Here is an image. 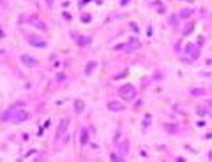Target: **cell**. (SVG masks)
Returning <instances> with one entry per match:
<instances>
[{
	"label": "cell",
	"mask_w": 212,
	"mask_h": 162,
	"mask_svg": "<svg viewBox=\"0 0 212 162\" xmlns=\"http://www.w3.org/2000/svg\"><path fill=\"white\" fill-rule=\"evenodd\" d=\"M27 39H28V42H30L32 46H37V48H46V41H42V39H39V37L28 35Z\"/></svg>",
	"instance_id": "4"
},
{
	"label": "cell",
	"mask_w": 212,
	"mask_h": 162,
	"mask_svg": "<svg viewBox=\"0 0 212 162\" xmlns=\"http://www.w3.org/2000/svg\"><path fill=\"white\" fill-rule=\"evenodd\" d=\"M28 23H30V25H34V27H37L39 30H46V25H44L42 21H39L37 18H30V19H28Z\"/></svg>",
	"instance_id": "6"
},
{
	"label": "cell",
	"mask_w": 212,
	"mask_h": 162,
	"mask_svg": "<svg viewBox=\"0 0 212 162\" xmlns=\"http://www.w3.org/2000/svg\"><path fill=\"white\" fill-rule=\"evenodd\" d=\"M87 141H89V130L83 129V130H81V139H80V143L85 146V145H87Z\"/></svg>",
	"instance_id": "10"
},
{
	"label": "cell",
	"mask_w": 212,
	"mask_h": 162,
	"mask_svg": "<svg viewBox=\"0 0 212 162\" xmlns=\"http://www.w3.org/2000/svg\"><path fill=\"white\" fill-rule=\"evenodd\" d=\"M27 118H28V113H25V111H19V113L16 114V118H14L12 122H14V123H19V122H25Z\"/></svg>",
	"instance_id": "7"
},
{
	"label": "cell",
	"mask_w": 212,
	"mask_h": 162,
	"mask_svg": "<svg viewBox=\"0 0 212 162\" xmlns=\"http://www.w3.org/2000/svg\"><path fill=\"white\" fill-rule=\"evenodd\" d=\"M67 125H69V120H64L60 125H58V132H57V137H60L64 132H66V129H67Z\"/></svg>",
	"instance_id": "8"
},
{
	"label": "cell",
	"mask_w": 212,
	"mask_h": 162,
	"mask_svg": "<svg viewBox=\"0 0 212 162\" xmlns=\"http://www.w3.org/2000/svg\"><path fill=\"white\" fill-rule=\"evenodd\" d=\"M19 60H21V63L27 65V67H35V65H37V58H34V57H30V55H21Z\"/></svg>",
	"instance_id": "3"
},
{
	"label": "cell",
	"mask_w": 212,
	"mask_h": 162,
	"mask_svg": "<svg viewBox=\"0 0 212 162\" xmlns=\"http://www.w3.org/2000/svg\"><path fill=\"white\" fill-rule=\"evenodd\" d=\"M74 111H76V113H81V111H83V101H76V104H74Z\"/></svg>",
	"instance_id": "12"
},
{
	"label": "cell",
	"mask_w": 212,
	"mask_h": 162,
	"mask_svg": "<svg viewBox=\"0 0 212 162\" xmlns=\"http://www.w3.org/2000/svg\"><path fill=\"white\" fill-rule=\"evenodd\" d=\"M96 65H97L96 62H90V63H89L87 67H85V74H87V76H89V74H90V72L94 71V69H96Z\"/></svg>",
	"instance_id": "11"
},
{
	"label": "cell",
	"mask_w": 212,
	"mask_h": 162,
	"mask_svg": "<svg viewBox=\"0 0 212 162\" xmlns=\"http://www.w3.org/2000/svg\"><path fill=\"white\" fill-rule=\"evenodd\" d=\"M189 14H191V9H184L182 11V16H189Z\"/></svg>",
	"instance_id": "14"
},
{
	"label": "cell",
	"mask_w": 212,
	"mask_h": 162,
	"mask_svg": "<svg viewBox=\"0 0 212 162\" xmlns=\"http://www.w3.org/2000/svg\"><path fill=\"white\" fill-rule=\"evenodd\" d=\"M191 30H193V25H189V27H186V30H184V35H187Z\"/></svg>",
	"instance_id": "13"
},
{
	"label": "cell",
	"mask_w": 212,
	"mask_h": 162,
	"mask_svg": "<svg viewBox=\"0 0 212 162\" xmlns=\"http://www.w3.org/2000/svg\"><path fill=\"white\" fill-rule=\"evenodd\" d=\"M118 95H120L122 99H125V101H131V99H134V95H136V90H134L133 85H124V86L118 90Z\"/></svg>",
	"instance_id": "2"
},
{
	"label": "cell",
	"mask_w": 212,
	"mask_h": 162,
	"mask_svg": "<svg viewBox=\"0 0 212 162\" xmlns=\"http://www.w3.org/2000/svg\"><path fill=\"white\" fill-rule=\"evenodd\" d=\"M21 108H23V102H18V104H14V106H11L6 113H2V117H0V120L2 122H12L14 118H16V114L21 111Z\"/></svg>",
	"instance_id": "1"
},
{
	"label": "cell",
	"mask_w": 212,
	"mask_h": 162,
	"mask_svg": "<svg viewBox=\"0 0 212 162\" xmlns=\"http://www.w3.org/2000/svg\"><path fill=\"white\" fill-rule=\"evenodd\" d=\"M46 4H48V6H51V4H53V0H46Z\"/></svg>",
	"instance_id": "15"
},
{
	"label": "cell",
	"mask_w": 212,
	"mask_h": 162,
	"mask_svg": "<svg viewBox=\"0 0 212 162\" xmlns=\"http://www.w3.org/2000/svg\"><path fill=\"white\" fill-rule=\"evenodd\" d=\"M108 109H110V111H122L124 106L118 104V102H110V104H108Z\"/></svg>",
	"instance_id": "9"
},
{
	"label": "cell",
	"mask_w": 212,
	"mask_h": 162,
	"mask_svg": "<svg viewBox=\"0 0 212 162\" xmlns=\"http://www.w3.org/2000/svg\"><path fill=\"white\" fill-rule=\"evenodd\" d=\"M120 4H122V6H124V4H127V0H122V2H120Z\"/></svg>",
	"instance_id": "16"
},
{
	"label": "cell",
	"mask_w": 212,
	"mask_h": 162,
	"mask_svg": "<svg viewBox=\"0 0 212 162\" xmlns=\"http://www.w3.org/2000/svg\"><path fill=\"white\" fill-rule=\"evenodd\" d=\"M73 37H74V41H76V42H78V44H80V46H87V44H89V42H90V39H89V37H81V35H80V34H78V35H76V34H74V32H73Z\"/></svg>",
	"instance_id": "5"
}]
</instances>
